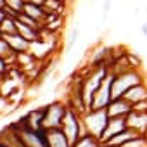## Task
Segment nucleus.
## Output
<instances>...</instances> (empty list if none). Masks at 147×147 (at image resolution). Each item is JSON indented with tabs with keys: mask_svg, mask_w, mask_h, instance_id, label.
Returning <instances> with one entry per match:
<instances>
[{
	"mask_svg": "<svg viewBox=\"0 0 147 147\" xmlns=\"http://www.w3.org/2000/svg\"><path fill=\"white\" fill-rule=\"evenodd\" d=\"M107 123H109L107 109H88L87 113H83V125L87 133L95 135L97 138L102 137Z\"/></svg>",
	"mask_w": 147,
	"mask_h": 147,
	"instance_id": "obj_4",
	"label": "nucleus"
},
{
	"mask_svg": "<svg viewBox=\"0 0 147 147\" xmlns=\"http://www.w3.org/2000/svg\"><path fill=\"white\" fill-rule=\"evenodd\" d=\"M7 18V12H5V9H0V24H2V21Z\"/></svg>",
	"mask_w": 147,
	"mask_h": 147,
	"instance_id": "obj_23",
	"label": "nucleus"
},
{
	"mask_svg": "<svg viewBox=\"0 0 147 147\" xmlns=\"http://www.w3.org/2000/svg\"><path fill=\"white\" fill-rule=\"evenodd\" d=\"M126 126L135 130L137 133L147 135V111L131 109V113L126 116Z\"/></svg>",
	"mask_w": 147,
	"mask_h": 147,
	"instance_id": "obj_7",
	"label": "nucleus"
},
{
	"mask_svg": "<svg viewBox=\"0 0 147 147\" xmlns=\"http://www.w3.org/2000/svg\"><path fill=\"white\" fill-rule=\"evenodd\" d=\"M24 4H26V0H7V4H5V12H7V16L18 18V16L23 12Z\"/></svg>",
	"mask_w": 147,
	"mask_h": 147,
	"instance_id": "obj_17",
	"label": "nucleus"
},
{
	"mask_svg": "<svg viewBox=\"0 0 147 147\" xmlns=\"http://www.w3.org/2000/svg\"><path fill=\"white\" fill-rule=\"evenodd\" d=\"M43 116H45V109L42 106V107H35V109L28 111L19 121L31 130H43Z\"/></svg>",
	"mask_w": 147,
	"mask_h": 147,
	"instance_id": "obj_9",
	"label": "nucleus"
},
{
	"mask_svg": "<svg viewBox=\"0 0 147 147\" xmlns=\"http://www.w3.org/2000/svg\"><path fill=\"white\" fill-rule=\"evenodd\" d=\"M12 54H14V52H12V49H11L9 42L5 40V36H0V57L9 59Z\"/></svg>",
	"mask_w": 147,
	"mask_h": 147,
	"instance_id": "obj_20",
	"label": "nucleus"
},
{
	"mask_svg": "<svg viewBox=\"0 0 147 147\" xmlns=\"http://www.w3.org/2000/svg\"><path fill=\"white\" fill-rule=\"evenodd\" d=\"M45 109V116H43V130H54V128H61L64 116L69 109V106L62 100H54L47 106H43Z\"/></svg>",
	"mask_w": 147,
	"mask_h": 147,
	"instance_id": "obj_5",
	"label": "nucleus"
},
{
	"mask_svg": "<svg viewBox=\"0 0 147 147\" xmlns=\"http://www.w3.org/2000/svg\"><path fill=\"white\" fill-rule=\"evenodd\" d=\"M106 109H107L109 118H126V116L131 113L133 106H131V102H128L125 97H118V99H113Z\"/></svg>",
	"mask_w": 147,
	"mask_h": 147,
	"instance_id": "obj_8",
	"label": "nucleus"
},
{
	"mask_svg": "<svg viewBox=\"0 0 147 147\" xmlns=\"http://www.w3.org/2000/svg\"><path fill=\"white\" fill-rule=\"evenodd\" d=\"M2 80H4V76H0V85H2Z\"/></svg>",
	"mask_w": 147,
	"mask_h": 147,
	"instance_id": "obj_28",
	"label": "nucleus"
},
{
	"mask_svg": "<svg viewBox=\"0 0 147 147\" xmlns=\"http://www.w3.org/2000/svg\"><path fill=\"white\" fill-rule=\"evenodd\" d=\"M0 30H2V35H4V36L18 33V19L12 18V16H7V18L2 21V24H0Z\"/></svg>",
	"mask_w": 147,
	"mask_h": 147,
	"instance_id": "obj_18",
	"label": "nucleus"
},
{
	"mask_svg": "<svg viewBox=\"0 0 147 147\" xmlns=\"http://www.w3.org/2000/svg\"><path fill=\"white\" fill-rule=\"evenodd\" d=\"M140 30H142V35L147 38V21H145V23H142V28H140Z\"/></svg>",
	"mask_w": 147,
	"mask_h": 147,
	"instance_id": "obj_24",
	"label": "nucleus"
},
{
	"mask_svg": "<svg viewBox=\"0 0 147 147\" xmlns=\"http://www.w3.org/2000/svg\"><path fill=\"white\" fill-rule=\"evenodd\" d=\"M61 130L64 131V135L67 137V140L71 142V145L76 144V140L87 133L85 125H83V114L78 113V111H75L73 107H69L67 113H66V116H64Z\"/></svg>",
	"mask_w": 147,
	"mask_h": 147,
	"instance_id": "obj_2",
	"label": "nucleus"
},
{
	"mask_svg": "<svg viewBox=\"0 0 147 147\" xmlns=\"http://www.w3.org/2000/svg\"><path fill=\"white\" fill-rule=\"evenodd\" d=\"M113 80H114V73L109 69L107 76L104 78V82L100 83L99 90L94 95V102L90 109H106L109 106V102L113 100Z\"/></svg>",
	"mask_w": 147,
	"mask_h": 147,
	"instance_id": "obj_6",
	"label": "nucleus"
},
{
	"mask_svg": "<svg viewBox=\"0 0 147 147\" xmlns=\"http://www.w3.org/2000/svg\"><path fill=\"white\" fill-rule=\"evenodd\" d=\"M5 4H7V0H0V9H5Z\"/></svg>",
	"mask_w": 147,
	"mask_h": 147,
	"instance_id": "obj_26",
	"label": "nucleus"
},
{
	"mask_svg": "<svg viewBox=\"0 0 147 147\" xmlns=\"http://www.w3.org/2000/svg\"><path fill=\"white\" fill-rule=\"evenodd\" d=\"M128 102H131V106H137V104H142V102H147V83L145 80L135 87H131L125 95H123Z\"/></svg>",
	"mask_w": 147,
	"mask_h": 147,
	"instance_id": "obj_11",
	"label": "nucleus"
},
{
	"mask_svg": "<svg viewBox=\"0 0 147 147\" xmlns=\"http://www.w3.org/2000/svg\"><path fill=\"white\" fill-rule=\"evenodd\" d=\"M26 2H31V4H36V5H43V7H45L47 0H26Z\"/></svg>",
	"mask_w": 147,
	"mask_h": 147,
	"instance_id": "obj_22",
	"label": "nucleus"
},
{
	"mask_svg": "<svg viewBox=\"0 0 147 147\" xmlns=\"http://www.w3.org/2000/svg\"><path fill=\"white\" fill-rule=\"evenodd\" d=\"M47 138H49V147H73L61 128L47 130Z\"/></svg>",
	"mask_w": 147,
	"mask_h": 147,
	"instance_id": "obj_13",
	"label": "nucleus"
},
{
	"mask_svg": "<svg viewBox=\"0 0 147 147\" xmlns=\"http://www.w3.org/2000/svg\"><path fill=\"white\" fill-rule=\"evenodd\" d=\"M9 69H11V66L7 62V59L5 57H0V76H5L7 73H9Z\"/></svg>",
	"mask_w": 147,
	"mask_h": 147,
	"instance_id": "obj_21",
	"label": "nucleus"
},
{
	"mask_svg": "<svg viewBox=\"0 0 147 147\" xmlns=\"http://www.w3.org/2000/svg\"><path fill=\"white\" fill-rule=\"evenodd\" d=\"M78 36H80V28L78 26L71 28V31L67 33V38H66V52H71V49L78 42Z\"/></svg>",
	"mask_w": 147,
	"mask_h": 147,
	"instance_id": "obj_19",
	"label": "nucleus"
},
{
	"mask_svg": "<svg viewBox=\"0 0 147 147\" xmlns=\"http://www.w3.org/2000/svg\"><path fill=\"white\" fill-rule=\"evenodd\" d=\"M0 36H4V35H2V30H0Z\"/></svg>",
	"mask_w": 147,
	"mask_h": 147,
	"instance_id": "obj_29",
	"label": "nucleus"
},
{
	"mask_svg": "<svg viewBox=\"0 0 147 147\" xmlns=\"http://www.w3.org/2000/svg\"><path fill=\"white\" fill-rule=\"evenodd\" d=\"M0 147H11V145H9V144H7V142H4V140H2V138H0Z\"/></svg>",
	"mask_w": 147,
	"mask_h": 147,
	"instance_id": "obj_25",
	"label": "nucleus"
},
{
	"mask_svg": "<svg viewBox=\"0 0 147 147\" xmlns=\"http://www.w3.org/2000/svg\"><path fill=\"white\" fill-rule=\"evenodd\" d=\"M125 128H128L126 126V118H109V123H107V126H106V130H104V133L100 137V142L107 144L114 135H118Z\"/></svg>",
	"mask_w": 147,
	"mask_h": 147,
	"instance_id": "obj_10",
	"label": "nucleus"
},
{
	"mask_svg": "<svg viewBox=\"0 0 147 147\" xmlns=\"http://www.w3.org/2000/svg\"><path fill=\"white\" fill-rule=\"evenodd\" d=\"M145 80V75L137 69V67H128L119 73H114V80H113V99L123 97L131 87L142 83Z\"/></svg>",
	"mask_w": 147,
	"mask_h": 147,
	"instance_id": "obj_1",
	"label": "nucleus"
},
{
	"mask_svg": "<svg viewBox=\"0 0 147 147\" xmlns=\"http://www.w3.org/2000/svg\"><path fill=\"white\" fill-rule=\"evenodd\" d=\"M11 128L21 138V142L24 144V147H49L47 130H31V128L24 126L21 121L11 123Z\"/></svg>",
	"mask_w": 147,
	"mask_h": 147,
	"instance_id": "obj_3",
	"label": "nucleus"
},
{
	"mask_svg": "<svg viewBox=\"0 0 147 147\" xmlns=\"http://www.w3.org/2000/svg\"><path fill=\"white\" fill-rule=\"evenodd\" d=\"M5 40L9 42L11 49L14 54H23V52H30L31 49V42H28L26 38H23L19 33H14V35H7Z\"/></svg>",
	"mask_w": 147,
	"mask_h": 147,
	"instance_id": "obj_12",
	"label": "nucleus"
},
{
	"mask_svg": "<svg viewBox=\"0 0 147 147\" xmlns=\"http://www.w3.org/2000/svg\"><path fill=\"white\" fill-rule=\"evenodd\" d=\"M137 135H138V133H137L135 130H131V128H125L123 131H119L118 135H114L107 144H109V145H114V147H123L125 144H128V142H130L131 138H135Z\"/></svg>",
	"mask_w": 147,
	"mask_h": 147,
	"instance_id": "obj_14",
	"label": "nucleus"
},
{
	"mask_svg": "<svg viewBox=\"0 0 147 147\" xmlns=\"http://www.w3.org/2000/svg\"><path fill=\"white\" fill-rule=\"evenodd\" d=\"M18 33H19L23 38H26L28 42H31V43L42 38V30L31 28V26H28V24H23V23H19V21H18Z\"/></svg>",
	"mask_w": 147,
	"mask_h": 147,
	"instance_id": "obj_15",
	"label": "nucleus"
},
{
	"mask_svg": "<svg viewBox=\"0 0 147 147\" xmlns=\"http://www.w3.org/2000/svg\"><path fill=\"white\" fill-rule=\"evenodd\" d=\"M102 142L100 138H97L95 135H90V133H85L83 137H80L76 140V144H73V147H100Z\"/></svg>",
	"mask_w": 147,
	"mask_h": 147,
	"instance_id": "obj_16",
	"label": "nucleus"
},
{
	"mask_svg": "<svg viewBox=\"0 0 147 147\" xmlns=\"http://www.w3.org/2000/svg\"><path fill=\"white\" fill-rule=\"evenodd\" d=\"M100 147H114V145H109V144H102Z\"/></svg>",
	"mask_w": 147,
	"mask_h": 147,
	"instance_id": "obj_27",
	"label": "nucleus"
}]
</instances>
